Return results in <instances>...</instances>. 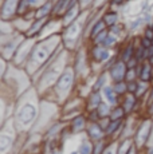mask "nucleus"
<instances>
[{
    "instance_id": "6e6552de",
    "label": "nucleus",
    "mask_w": 153,
    "mask_h": 154,
    "mask_svg": "<svg viewBox=\"0 0 153 154\" xmlns=\"http://www.w3.org/2000/svg\"><path fill=\"white\" fill-rule=\"evenodd\" d=\"M102 98H104V97H102L101 91H92L90 95L87 97V99L85 100V109H86V111L95 110V109L104 102Z\"/></svg>"
},
{
    "instance_id": "f03ea898",
    "label": "nucleus",
    "mask_w": 153,
    "mask_h": 154,
    "mask_svg": "<svg viewBox=\"0 0 153 154\" xmlns=\"http://www.w3.org/2000/svg\"><path fill=\"white\" fill-rule=\"evenodd\" d=\"M126 72H128V67H126V63L122 62L121 59H117L116 63L109 69V76L113 81V83H117V82H122L125 81L126 78Z\"/></svg>"
},
{
    "instance_id": "9b49d317",
    "label": "nucleus",
    "mask_w": 153,
    "mask_h": 154,
    "mask_svg": "<svg viewBox=\"0 0 153 154\" xmlns=\"http://www.w3.org/2000/svg\"><path fill=\"white\" fill-rule=\"evenodd\" d=\"M123 125H125L123 119H118V121L110 119V123H109L108 127L105 129V135H106V138H110V137H114V135L120 134L121 130L123 129Z\"/></svg>"
},
{
    "instance_id": "5701e85b",
    "label": "nucleus",
    "mask_w": 153,
    "mask_h": 154,
    "mask_svg": "<svg viewBox=\"0 0 153 154\" xmlns=\"http://www.w3.org/2000/svg\"><path fill=\"white\" fill-rule=\"evenodd\" d=\"M116 44H117V36L109 32V35L106 36V39L104 40L102 46H104L105 48H109V50H110V48H113V47H116Z\"/></svg>"
},
{
    "instance_id": "dca6fc26",
    "label": "nucleus",
    "mask_w": 153,
    "mask_h": 154,
    "mask_svg": "<svg viewBox=\"0 0 153 154\" xmlns=\"http://www.w3.org/2000/svg\"><path fill=\"white\" fill-rule=\"evenodd\" d=\"M126 115L128 114H126V111L123 110L122 106L117 105V106H113V107H111V111H110L109 118H110L111 121H118V119H123Z\"/></svg>"
},
{
    "instance_id": "c85d7f7f",
    "label": "nucleus",
    "mask_w": 153,
    "mask_h": 154,
    "mask_svg": "<svg viewBox=\"0 0 153 154\" xmlns=\"http://www.w3.org/2000/svg\"><path fill=\"white\" fill-rule=\"evenodd\" d=\"M117 147H118V143L110 142V143H108L106 149H105V152L102 154H117Z\"/></svg>"
},
{
    "instance_id": "2eb2a0df",
    "label": "nucleus",
    "mask_w": 153,
    "mask_h": 154,
    "mask_svg": "<svg viewBox=\"0 0 153 154\" xmlns=\"http://www.w3.org/2000/svg\"><path fill=\"white\" fill-rule=\"evenodd\" d=\"M102 20H104V23L106 24V27L109 29L113 26L118 24V14L114 12V11H108V12L102 15Z\"/></svg>"
},
{
    "instance_id": "423d86ee",
    "label": "nucleus",
    "mask_w": 153,
    "mask_h": 154,
    "mask_svg": "<svg viewBox=\"0 0 153 154\" xmlns=\"http://www.w3.org/2000/svg\"><path fill=\"white\" fill-rule=\"evenodd\" d=\"M47 24V19H35L34 22H31L30 28L26 31V38H35V36H39L40 34L43 32Z\"/></svg>"
},
{
    "instance_id": "4468645a",
    "label": "nucleus",
    "mask_w": 153,
    "mask_h": 154,
    "mask_svg": "<svg viewBox=\"0 0 153 154\" xmlns=\"http://www.w3.org/2000/svg\"><path fill=\"white\" fill-rule=\"evenodd\" d=\"M54 4L52 2H46L40 8L36 10V19H47L48 16H52Z\"/></svg>"
},
{
    "instance_id": "b1692460",
    "label": "nucleus",
    "mask_w": 153,
    "mask_h": 154,
    "mask_svg": "<svg viewBox=\"0 0 153 154\" xmlns=\"http://www.w3.org/2000/svg\"><path fill=\"white\" fill-rule=\"evenodd\" d=\"M134 58L137 59L140 63H142V62H145L146 59V48H144L142 46H137L136 48V54H134Z\"/></svg>"
},
{
    "instance_id": "412c9836",
    "label": "nucleus",
    "mask_w": 153,
    "mask_h": 154,
    "mask_svg": "<svg viewBox=\"0 0 153 154\" xmlns=\"http://www.w3.org/2000/svg\"><path fill=\"white\" fill-rule=\"evenodd\" d=\"M111 107H113V106H110L108 102H102L101 105L97 107V111H98V114H99V117L101 118H106V117L110 115Z\"/></svg>"
},
{
    "instance_id": "e433bc0d",
    "label": "nucleus",
    "mask_w": 153,
    "mask_h": 154,
    "mask_svg": "<svg viewBox=\"0 0 153 154\" xmlns=\"http://www.w3.org/2000/svg\"><path fill=\"white\" fill-rule=\"evenodd\" d=\"M126 0H111V4H114V5H121L123 4Z\"/></svg>"
},
{
    "instance_id": "72a5a7b5",
    "label": "nucleus",
    "mask_w": 153,
    "mask_h": 154,
    "mask_svg": "<svg viewBox=\"0 0 153 154\" xmlns=\"http://www.w3.org/2000/svg\"><path fill=\"white\" fill-rule=\"evenodd\" d=\"M98 123H99V126L104 129V131H105V129L108 127V125L110 123V118L109 117H106V118H101V119L98 121Z\"/></svg>"
},
{
    "instance_id": "cd10ccee",
    "label": "nucleus",
    "mask_w": 153,
    "mask_h": 154,
    "mask_svg": "<svg viewBox=\"0 0 153 154\" xmlns=\"http://www.w3.org/2000/svg\"><path fill=\"white\" fill-rule=\"evenodd\" d=\"M138 76H137V70L136 69H129L128 72H126V78L125 82H130V81H137Z\"/></svg>"
},
{
    "instance_id": "f8f14e48",
    "label": "nucleus",
    "mask_w": 153,
    "mask_h": 154,
    "mask_svg": "<svg viewBox=\"0 0 153 154\" xmlns=\"http://www.w3.org/2000/svg\"><path fill=\"white\" fill-rule=\"evenodd\" d=\"M105 29H108V27H106V24L104 23L102 17H101V19L94 20L92 24H89V36H87V38H89L90 40H93L97 35L101 34V32L105 31Z\"/></svg>"
},
{
    "instance_id": "393cba45",
    "label": "nucleus",
    "mask_w": 153,
    "mask_h": 154,
    "mask_svg": "<svg viewBox=\"0 0 153 154\" xmlns=\"http://www.w3.org/2000/svg\"><path fill=\"white\" fill-rule=\"evenodd\" d=\"M108 35H109V29H105V31H102L101 34H98L92 40V44H93V46H102V43H104V40L106 39Z\"/></svg>"
},
{
    "instance_id": "f704fd0d",
    "label": "nucleus",
    "mask_w": 153,
    "mask_h": 154,
    "mask_svg": "<svg viewBox=\"0 0 153 154\" xmlns=\"http://www.w3.org/2000/svg\"><path fill=\"white\" fill-rule=\"evenodd\" d=\"M146 110H148V115H153V100L151 103H148V107H146Z\"/></svg>"
},
{
    "instance_id": "473e14b6",
    "label": "nucleus",
    "mask_w": 153,
    "mask_h": 154,
    "mask_svg": "<svg viewBox=\"0 0 153 154\" xmlns=\"http://www.w3.org/2000/svg\"><path fill=\"white\" fill-rule=\"evenodd\" d=\"M138 64H140V62H138L136 58H132L130 60L126 63V67H128V70H129V69H136Z\"/></svg>"
},
{
    "instance_id": "c756f323",
    "label": "nucleus",
    "mask_w": 153,
    "mask_h": 154,
    "mask_svg": "<svg viewBox=\"0 0 153 154\" xmlns=\"http://www.w3.org/2000/svg\"><path fill=\"white\" fill-rule=\"evenodd\" d=\"M140 46H142L144 48H151V47L153 46V42L152 40H149V39H146L145 36H141V39H140Z\"/></svg>"
},
{
    "instance_id": "ea45409f",
    "label": "nucleus",
    "mask_w": 153,
    "mask_h": 154,
    "mask_svg": "<svg viewBox=\"0 0 153 154\" xmlns=\"http://www.w3.org/2000/svg\"><path fill=\"white\" fill-rule=\"evenodd\" d=\"M152 83H153V79H152Z\"/></svg>"
},
{
    "instance_id": "6ab92c4d",
    "label": "nucleus",
    "mask_w": 153,
    "mask_h": 154,
    "mask_svg": "<svg viewBox=\"0 0 153 154\" xmlns=\"http://www.w3.org/2000/svg\"><path fill=\"white\" fill-rule=\"evenodd\" d=\"M106 75H108V72L106 71H104V72L97 78V81H95V83H94V86H93L92 91H102V88L105 87V83H106V79H108Z\"/></svg>"
},
{
    "instance_id": "bb28decb",
    "label": "nucleus",
    "mask_w": 153,
    "mask_h": 154,
    "mask_svg": "<svg viewBox=\"0 0 153 154\" xmlns=\"http://www.w3.org/2000/svg\"><path fill=\"white\" fill-rule=\"evenodd\" d=\"M138 79L137 81H130V82H126L128 83V94H133V95H136L137 93V88H138Z\"/></svg>"
},
{
    "instance_id": "f257e3e1",
    "label": "nucleus",
    "mask_w": 153,
    "mask_h": 154,
    "mask_svg": "<svg viewBox=\"0 0 153 154\" xmlns=\"http://www.w3.org/2000/svg\"><path fill=\"white\" fill-rule=\"evenodd\" d=\"M151 130H152V121H149V119H144L138 125L136 134H134L136 137H134V141H133L137 147H142L148 142L149 137H151V133H152Z\"/></svg>"
},
{
    "instance_id": "7c9ffc66",
    "label": "nucleus",
    "mask_w": 153,
    "mask_h": 154,
    "mask_svg": "<svg viewBox=\"0 0 153 154\" xmlns=\"http://www.w3.org/2000/svg\"><path fill=\"white\" fill-rule=\"evenodd\" d=\"M121 31H122V26L121 24H116V26H113L111 28H109V32L113 34V35H116V36L121 34Z\"/></svg>"
},
{
    "instance_id": "a211bd4d",
    "label": "nucleus",
    "mask_w": 153,
    "mask_h": 154,
    "mask_svg": "<svg viewBox=\"0 0 153 154\" xmlns=\"http://www.w3.org/2000/svg\"><path fill=\"white\" fill-rule=\"evenodd\" d=\"M149 86H152V83H146V82H138V88H137V93H136V97L138 99H142L145 95H148L151 88Z\"/></svg>"
},
{
    "instance_id": "0eeeda50",
    "label": "nucleus",
    "mask_w": 153,
    "mask_h": 154,
    "mask_svg": "<svg viewBox=\"0 0 153 154\" xmlns=\"http://www.w3.org/2000/svg\"><path fill=\"white\" fill-rule=\"evenodd\" d=\"M87 123H89L87 117L83 114V112H82V114L76 115V117H74L71 121H70V131H71V133H81V131H83V130H86Z\"/></svg>"
},
{
    "instance_id": "9d476101",
    "label": "nucleus",
    "mask_w": 153,
    "mask_h": 154,
    "mask_svg": "<svg viewBox=\"0 0 153 154\" xmlns=\"http://www.w3.org/2000/svg\"><path fill=\"white\" fill-rule=\"evenodd\" d=\"M102 97L105 98V102H108L110 106H117L120 105V97L116 94V91H114L113 86H105L104 88H102Z\"/></svg>"
},
{
    "instance_id": "c9c22d12",
    "label": "nucleus",
    "mask_w": 153,
    "mask_h": 154,
    "mask_svg": "<svg viewBox=\"0 0 153 154\" xmlns=\"http://www.w3.org/2000/svg\"><path fill=\"white\" fill-rule=\"evenodd\" d=\"M153 100V83L151 86V91H149V94H148V103H151Z\"/></svg>"
},
{
    "instance_id": "aec40b11",
    "label": "nucleus",
    "mask_w": 153,
    "mask_h": 154,
    "mask_svg": "<svg viewBox=\"0 0 153 154\" xmlns=\"http://www.w3.org/2000/svg\"><path fill=\"white\" fill-rule=\"evenodd\" d=\"M113 88H114V91H116V94L118 97H125L126 94H128V83H126L125 81L114 83Z\"/></svg>"
},
{
    "instance_id": "4c0bfd02",
    "label": "nucleus",
    "mask_w": 153,
    "mask_h": 154,
    "mask_svg": "<svg viewBox=\"0 0 153 154\" xmlns=\"http://www.w3.org/2000/svg\"><path fill=\"white\" fill-rule=\"evenodd\" d=\"M27 2H28V4H30L31 8H32V7L35 5V3H36V0H27Z\"/></svg>"
},
{
    "instance_id": "a878e982",
    "label": "nucleus",
    "mask_w": 153,
    "mask_h": 154,
    "mask_svg": "<svg viewBox=\"0 0 153 154\" xmlns=\"http://www.w3.org/2000/svg\"><path fill=\"white\" fill-rule=\"evenodd\" d=\"M86 117H87V121H89V122H98V121L101 119V117H99L97 109H95V110L86 111Z\"/></svg>"
},
{
    "instance_id": "ddd939ff",
    "label": "nucleus",
    "mask_w": 153,
    "mask_h": 154,
    "mask_svg": "<svg viewBox=\"0 0 153 154\" xmlns=\"http://www.w3.org/2000/svg\"><path fill=\"white\" fill-rule=\"evenodd\" d=\"M138 100L140 99H138L136 95H133V94H126L125 98H123L121 102V106L123 107V110L126 111V114H130V112L136 109Z\"/></svg>"
},
{
    "instance_id": "7ed1b4c3",
    "label": "nucleus",
    "mask_w": 153,
    "mask_h": 154,
    "mask_svg": "<svg viewBox=\"0 0 153 154\" xmlns=\"http://www.w3.org/2000/svg\"><path fill=\"white\" fill-rule=\"evenodd\" d=\"M90 56L95 63H108L113 55H111L110 50L109 48H105L104 46H93L92 50H90Z\"/></svg>"
},
{
    "instance_id": "20e7f679",
    "label": "nucleus",
    "mask_w": 153,
    "mask_h": 154,
    "mask_svg": "<svg viewBox=\"0 0 153 154\" xmlns=\"http://www.w3.org/2000/svg\"><path fill=\"white\" fill-rule=\"evenodd\" d=\"M137 70V76L138 81L146 82V83H152L153 79V64L149 60H145L142 63H140L136 67Z\"/></svg>"
},
{
    "instance_id": "2f4dec72",
    "label": "nucleus",
    "mask_w": 153,
    "mask_h": 154,
    "mask_svg": "<svg viewBox=\"0 0 153 154\" xmlns=\"http://www.w3.org/2000/svg\"><path fill=\"white\" fill-rule=\"evenodd\" d=\"M142 36H145L146 39H149V40H152V42H153V29L151 28V26H148V27L145 28Z\"/></svg>"
},
{
    "instance_id": "58836bf2",
    "label": "nucleus",
    "mask_w": 153,
    "mask_h": 154,
    "mask_svg": "<svg viewBox=\"0 0 153 154\" xmlns=\"http://www.w3.org/2000/svg\"><path fill=\"white\" fill-rule=\"evenodd\" d=\"M71 154H79V153H78V152H73Z\"/></svg>"
},
{
    "instance_id": "f3484780",
    "label": "nucleus",
    "mask_w": 153,
    "mask_h": 154,
    "mask_svg": "<svg viewBox=\"0 0 153 154\" xmlns=\"http://www.w3.org/2000/svg\"><path fill=\"white\" fill-rule=\"evenodd\" d=\"M79 154H94V142L92 140H85L78 149Z\"/></svg>"
},
{
    "instance_id": "4be33fe9",
    "label": "nucleus",
    "mask_w": 153,
    "mask_h": 154,
    "mask_svg": "<svg viewBox=\"0 0 153 154\" xmlns=\"http://www.w3.org/2000/svg\"><path fill=\"white\" fill-rule=\"evenodd\" d=\"M106 146H108L106 138L94 142V154H102L105 152V149H106Z\"/></svg>"
},
{
    "instance_id": "39448f33",
    "label": "nucleus",
    "mask_w": 153,
    "mask_h": 154,
    "mask_svg": "<svg viewBox=\"0 0 153 154\" xmlns=\"http://www.w3.org/2000/svg\"><path fill=\"white\" fill-rule=\"evenodd\" d=\"M86 134H87V137H89V140H92L93 142H97L99 140L106 138L104 129L99 126L98 122H89V123H87Z\"/></svg>"
},
{
    "instance_id": "1a4fd4ad",
    "label": "nucleus",
    "mask_w": 153,
    "mask_h": 154,
    "mask_svg": "<svg viewBox=\"0 0 153 154\" xmlns=\"http://www.w3.org/2000/svg\"><path fill=\"white\" fill-rule=\"evenodd\" d=\"M136 48H137V46L134 44V40H129V42L122 47L121 51H120L118 58L121 59L122 62L128 63V62L132 58H134V54H136Z\"/></svg>"
}]
</instances>
